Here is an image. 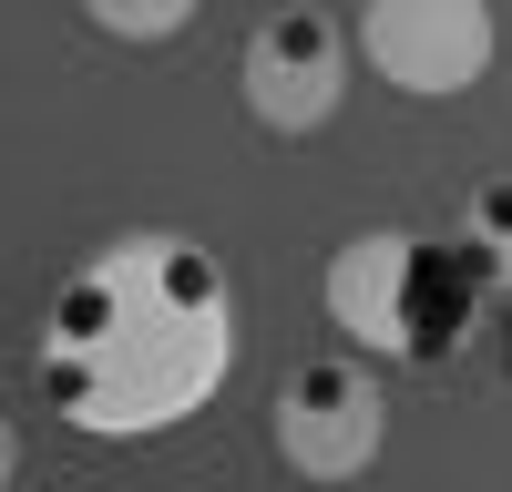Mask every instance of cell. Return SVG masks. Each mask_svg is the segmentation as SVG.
I'll return each mask as SVG.
<instances>
[{
  "instance_id": "1",
  "label": "cell",
  "mask_w": 512,
  "mask_h": 492,
  "mask_svg": "<svg viewBox=\"0 0 512 492\" xmlns=\"http://www.w3.org/2000/svg\"><path fill=\"white\" fill-rule=\"evenodd\" d=\"M41 410L82 441H164L236 380V277L216 246L175 226L103 236L52 308L31 349Z\"/></svg>"
},
{
  "instance_id": "2",
  "label": "cell",
  "mask_w": 512,
  "mask_h": 492,
  "mask_svg": "<svg viewBox=\"0 0 512 492\" xmlns=\"http://www.w3.org/2000/svg\"><path fill=\"white\" fill-rule=\"evenodd\" d=\"M318 308L369 369H441V359L472 349V328H482V267L461 257V236L359 226V236L328 246Z\"/></svg>"
},
{
  "instance_id": "3",
  "label": "cell",
  "mask_w": 512,
  "mask_h": 492,
  "mask_svg": "<svg viewBox=\"0 0 512 492\" xmlns=\"http://www.w3.org/2000/svg\"><path fill=\"white\" fill-rule=\"evenodd\" d=\"M267 441L297 482H359L379 451H390V390L359 349H318L277 380V410H267Z\"/></svg>"
},
{
  "instance_id": "4",
  "label": "cell",
  "mask_w": 512,
  "mask_h": 492,
  "mask_svg": "<svg viewBox=\"0 0 512 492\" xmlns=\"http://www.w3.org/2000/svg\"><path fill=\"white\" fill-rule=\"evenodd\" d=\"M349 41H359L369 82H390L400 103H461L502 62L492 0H359Z\"/></svg>"
},
{
  "instance_id": "5",
  "label": "cell",
  "mask_w": 512,
  "mask_h": 492,
  "mask_svg": "<svg viewBox=\"0 0 512 492\" xmlns=\"http://www.w3.org/2000/svg\"><path fill=\"white\" fill-rule=\"evenodd\" d=\"M349 72H359V41L349 21H328L318 0H287V11H267L246 31V52H236V93L256 113V134H277V144H308L338 123V103H349Z\"/></svg>"
},
{
  "instance_id": "6",
  "label": "cell",
  "mask_w": 512,
  "mask_h": 492,
  "mask_svg": "<svg viewBox=\"0 0 512 492\" xmlns=\"http://www.w3.org/2000/svg\"><path fill=\"white\" fill-rule=\"evenodd\" d=\"M461 257L482 267V287L512 298V175H482L472 205H461Z\"/></svg>"
},
{
  "instance_id": "7",
  "label": "cell",
  "mask_w": 512,
  "mask_h": 492,
  "mask_svg": "<svg viewBox=\"0 0 512 492\" xmlns=\"http://www.w3.org/2000/svg\"><path fill=\"white\" fill-rule=\"evenodd\" d=\"M82 21H93L103 41H175V31H195L205 21V0H82Z\"/></svg>"
},
{
  "instance_id": "8",
  "label": "cell",
  "mask_w": 512,
  "mask_h": 492,
  "mask_svg": "<svg viewBox=\"0 0 512 492\" xmlns=\"http://www.w3.org/2000/svg\"><path fill=\"white\" fill-rule=\"evenodd\" d=\"M21 482V431H11V410H0V492Z\"/></svg>"
}]
</instances>
